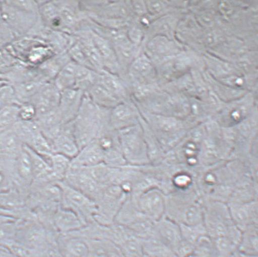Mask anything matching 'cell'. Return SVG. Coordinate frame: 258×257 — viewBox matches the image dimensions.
Here are the masks:
<instances>
[{
    "mask_svg": "<svg viewBox=\"0 0 258 257\" xmlns=\"http://www.w3.org/2000/svg\"><path fill=\"white\" fill-rule=\"evenodd\" d=\"M165 202L159 191L150 190L139 195L136 206L145 217L158 221L165 211Z\"/></svg>",
    "mask_w": 258,
    "mask_h": 257,
    "instance_id": "52a82bcc",
    "label": "cell"
},
{
    "mask_svg": "<svg viewBox=\"0 0 258 257\" xmlns=\"http://www.w3.org/2000/svg\"><path fill=\"white\" fill-rule=\"evenodd\" d=\"M36 116V110L31 103H23L19 105V120L29 122V121L35 120Z\"/></svg>",
    "mask_w": 258,
    "mask_h": 257,
    "instance_id": "1f68e13d",
    "label": "cell"
},
{
    "mask_svg": "<svg viewBox=\"0 0 258 257\" xmlns=\"http://www.w3.org/2000/svg\"><path fill=\"white\" fill-rule=\"evenodd\" d=\"M183 240L195 245L200 239L207 235V230L203 223L196 225H179Z\"/></svg>",
    "mask_w": 258,
    "mask_h": 257,
    "instance_id": "4316f807",
    "label": "cell"
},
{
    "mask_svg": "<svg viewBox=\"0 0 258 257\" xmlns=\"http://www.w3.org/2000/svg\"><path fill=\"white\" fill-rule=\"evenodd\" d=\"M57 183L62 193L61 206L75 212L85 224L93 220L97 212L96 202L63 180Z\"/></svg>",
    "mask_w": 258,
    "mask_h": 257,
    "instance_id": "7a4b0ae2",
    "label": "cell"
},
{
    "mask_svg": "<svg viewBox=\"0 0 258 257\" xmlns=\"http://www.w3.org/2000/svg\"><path fill=\"white\" fill-rule=\"evenodd\" d=\"M67 53L71 60L74 62V63L80 65V66L93 69L87 57H86L84 51H83L81 44H80L77 37L75 41L68 49Z\"/></svg>",
    "mask_w": 258,
    "mask_h": 257,
    "instance_id": "83f0119b",
    "label": "cell"
},
{
    "mask_svg": "<svg viewBox=\"0 0 258 257\" xmlns=\"http://www.w3.org/2000/svg\"><path fill=\"white\" fill-rule=\"evenodd\" d=\"M155 225V238L174 252L183 240L179 225L170 218H161Z\"/></svg>",
    "mask_w": 258,
    "mask_h": 257,
    "instance_id": "9c48e42d",
    "label": "cell"
},
{
    "mask_svg": "<svg viewBox=\"0 0 258 257\" xmlns=\"http://www.w3.org/2000/svg\"><path fill=\"white\" fill-rule=\"evenodd\" d=\"M79 66L80 65L70 60L61 68L53 79V82L59 90L61 91L67 89L75 88Z\"/></svg>",
    "mask_w": 258,
    "mask_h": 257,
    "instance_id": "44dd1931",
    "label": "cell"
},
{
    "mask_svg": "<svg viewBox=\"0 0 258 257\" xmlns=\"http://www.w3.org/2000/svg\"><path fill=\"white\" fill-rule=\"evenodd\" d=\"M71 159L60 153H54L47 159L53 174L58 182L63 180L69 169Z\"/></svg>",
    "mask_w": 258,
    "mask_h": 257,
    "instance_id": "cb8c5ba5",
    "label": "cell"
},
{
    "mask_svg": "<svg viewBox=\"0 0 258 257\" xmlns=\"http://www.w3.org/2000/svg\"><path fill=\"white\" fill-rule=\"evenodd\" d=\"M148 13L151 14H157L161 13L164 8V5L161 2L150 1L145 2Z\"/></svg>",
    "mask_w": 258,
    "mask_h": 257,
    "instance_id": "8d00e7d4",
    "label": "cell"
},
{
    "mask_svg": "<svg viewBox=\"0 0 258 257\" xmlns=\"http://www.w3.org/2000/svg\"><path fill=\"white\" fill-rule=\"evenodd\" d=\"M98 82L105 88L120 102H124L127 95L125 84L122 77L107 70H103L99 73Z\"/></svg>",
    "mask_w": 258,
    "mask_h": 257,
    "instance_id": "d6986e66",
    "label": "cell"
},
{
    "mask_svg": "<svg viewBox=\"0 0 258 257\" xmlns=\"http://www.w3.org/2000/svg\"><path fill=\"white\" fill-rule=\"evenodd\" d=\"M19 105H11L0 109V132L10 128L19 120Z\"/></svg>",
    "mask_w": 258,
    "mask_h": 257,
    "instance_id": "484cf974",
    "label": "cell"
},
{
    "mask_svg": "<svg viewBox=\"0 0 258 257\" xmlns=\"http://www.w3.org/2000/svg\"><path fill=\"white\" fill-rule=\"evenodd\" d=\"M85 93L77 88L67 89L60 91L58 111L64 125L75 119L84 99Z\"/></svg>",
    "mask_w": 258,
    "mask_h": 257,
    "instance_id": "ba28073f",
    "label": "cell"
},
{
    "mask_svg": "<svg viewBox=\"0 0 258 257\" xmlns=\"http://www.w3.org/2000/svg\"><path fill=\"white\" fill-rule=\"evenodd\" d=\"M73 163L81 167H91L103 162V153L96 139L80 149Z\"/></svg>",
    "mask_w": 258,
    "mask_h": 257,
    "instance_id": "2e32d148",
    "label": "cell"
},
{
    "mask_svg": "<svg viewBox=\"0 0 258 257\" xmlns=\"http://www.w3.org/2000/svg\"><path fill=\"white\" fill-rule=\"evenodd\" d=\"M0 257H18L6 248L0 247Z\"/></svg>",
    "mask_w": 258,
    "mask_h": 257,
    "instance_id": "74e56055",
    "label": "cell"
},
{
    "mask_svg": "<svg viewBox=\"0 0 258 257\" xmlns=\"http://www.w3.org/2000/svg\"><path fill=\"white\" fill-rule=\"evenodd\" d=\"M21 61L8 48H0V76L10 71Z\"/></svg>",
    "mask_w": 258,
    "mask_h": 257,
    "instance_id": "f1b7e54d",
    "label": "cell"
},
{
    "mask_svg": "<svg viewBox=\"0 0 258 257\" xmlns=\"http://www.w3.org/2000/svg\"><path fill=\"white\" fill-rule=\"evenodd\" d=\"M135 111L126 102L118 103L109 111L108 126L114 131L118 132L135 126Z\"/></svg>",
    "mask_w": 258,
    "mask_h": 257,
    "instance_id": "30bf717a",
    "label": "cell"
},
{
    "mask_svg": "<svg viewBox=\"0 0 258 257\" xmlns=\"http://www.w3.org/2000/svg\"><path fill=\"white\" fill-rule=\"evenodd\" d=\"M0 18L13 29L18 39L27 36L39 20L38 14L20 10L7 1H3Z\"/></svg>",
    "mask_w": 258,
    "mask_h": 257,
    "instance_id": "277c9868",
    "label": "cell"
},
{
    "mask_svg": "<svg viewBox=\"0 0 258 257\" xmlns=\"http://www.w3.org/2000/svg\"><path fill=\"white\" fill-rule=\"evenodd\" d=\"M109 111L98 107L85 94L78 114L72 122L74 137L79 149L96 139L101 130L108 125Z\"/></svg>",
    "mask_w": 258,
    "mask_h": 257,
    "instance_id": "6da1fadb",
    "label": "cell"
},
{
    "mask_svg": "<svg viewBox=\"0 0 258 257\" xmlns=\"http://www.w3.org/2000/svg\"><path fill=\"white\" fill-rule=\"evenodd\" d=\"M85 94L98 107L108 110H110L121 102L98 81L92 85Z\"/></svg>",
    "mask_w": 258,
    "mask_h": 257,
    "instance_id": "ffe728a7",
    "label": "cell"
},
{
    "mask_svg": "<svg viewBox=\"0 0 258 257\" xmlns=\"http://www.w3.org/2000/svg\"><path fill=\"white\" fill-rule=\"evenodd\" d=\"M126 35L130 41L135 45L138 46L142 42L144 33L142 29L137 26H132L129 27L127 25L126 29Z\"/></svg>",
    "mask_w": 258,
    "mask_h": 257,
    "instance_id": "836d02e7",
    "label": "cell"
},
{
    "mask_svg": "<svg viewBox=\"0 0 258 257\" xmlns=\"http://www.w3.org/2000/svg\"><path fill=\"white\" fill-rule=\"evenodd\" d=\"M110 43L113 47L118 64L122 72L135 60L138 46L130 41L126 30L121 32Z\"/></svg>",
    "mask_w": 258,
    "mask_h": 257,
    "instance_id": "8fae6325",
    "label": "cell"
},
{
    "mask_svg": "<svg viewBox=\"0 0 258 257\" xmlns=\"http://www.w3.org/2000/svg\"><path fill=\"white\" fill-rule=\"evenodd\" d=\"M11 187V176L10 174L0 172V193L10 190Z\"/></svg>",
    "mask_w": 258,
    "mask_h": 257,
    "instance_id": "d590c367",
    "label": "cell"
},
{
    "mask_svg": "<svg viewBox=\"0 0 258 257\" xmlns=\"http://www.w3.org/2000/svg\"><path fill=\"white\" fill-rule=\"evenodd\" d=\"M53 224L56 231L63 234L81 228L85 223L75 212L60 205L53 217Z\"/></svg>",
    "mask_w": 258,
    "mask_h": 257,
    "instance_id": "9a60e30c",
    "label": "cell"
},
{
    "mask_svg": "<svg viewBox=\"0 0 258 257\" xmlns=\"http://www.w3.org/2000/svg\"><path fill=\"white\" fill-rule=\"evenodd\" d=\"M17 39L13 29L2 20L0 22V48H7Z\"/></svg>",
    "mask_w": 258,
    "mask_h": 257,
    "instance_id": "4dcf8cb0",
    "label": "cell"
},
{
    "mask_svg": "<svg viewBox=\"0 0 258 257\" xmlns=\"http://www.w3.org/2000/svg\"><path fill=\"white\" fill-rule=\"evenodd\" d=\"M238 249L246 255L257 256L258 240L256 226L252 225L242 230Z\"/></svg>",
    "mask_w": 258,
    "mask_h": 257,
    "instance_id": "7402d4cb",
    "label": "cell"
},
{
    "mask_svg": "<svg viewBox=\"0 0 258 257\" xmlns=\"http://www.w3.org/2000/svg\"><path fill=\"white\" fill-rule=\"evenodd\" d=\"M14 104H19L16 94L13 85L10 82H6L0 87V109Z\"/></svg>",
    "mask_w": 258,
    "mask_h": 257,
    "instance_id": "f546056e",
    "label": "cell"
},
{
    "mask_svg": "<svg viewBox=\"0 0 258 257\" xmlns=\"http://www.w3.org/2000/svg\"><path fill=\"white\" fill-rule=\"evenodd\" d=\"M3 7V1H0V13H1Z\"/></svg>",
    "mask_w": 258,
    "mask_h": 257,
    "instance_id": "f35d334b",
    "label": "cell"
},
{
    "mask_svg": "<svg viewBox=\"0 0 258 257\" xmlns=\"http://www.w3.org/2000/svg\"><path fill=\"white\" fill-rule=\"evenodd\" d=\"M35 121L39 126L41 132L50 142L57 137L64 125L58 108L38 118Z\"/></svg>",
    "mask_w": 258,
    "mask_h": 257,
    "instance_id": "ac0fdd59",
    "label": "cell"
},
{
    "mask_svg": "<svg viewBox=\"0 0 258 257\" xmlns=\"http://www.w3.org/2000/svg\"><path fill=\"white\" fill-rule=\"evenodd\" d=\"M145 255L150 257H178L176 252L156 238L142 240Z\"/></svg>",
    "mask_w": 258,
    "mask_h": 257,
    "instance_id": "603a6c76",
    "label": "cell"
},
{
    "mask_svg": "<svg viewBox=\"0 0 258 257\" xmlns=\"http://www.w3.org/2000/svg\"><path fill=\"white\" fill-rule=\"evenodd\" d=\"M60 91L53 81H47L34 97L30 103L36 110V120L38 118L56 110L60 102Z\"/></svg>",
    "mask_w": 258,
    "mask_h": 257,
    "instance_id": "8992f818",
    "label": "cell"
},
{
    "mask_svg": "<svg viewBox=\"0 0 258 257\" xmlns=\"http://www.w3.org/2000/svg\"><path fill=\"white\" fill-rule=\"evenodd\" d=\"M121 153L126 161L143 163L147 161V149L136 126L117 132Z\"/></svg>",
    "mask_w": 258,
    "mask_h": 257,
    "instance_id": "5b68a950",
    "label": "cell"
},
{
    "mask_svg": "<svg viewBox=\"0 0 258 257\" xmlns=\"http://www.w3.org/2000/svg\"><path fill=\"white\" fill-rule=\"evenodd\" d=\"M55 153L72 159L79 152V147L74 137L72 122L65 124L57 137L52 141Z\"/></svg>",
    "mask_w": 258,
    "mask_h": 257,
    "instance_id": "7c38bea8",
    "label": "cell"
},
{
    "mask_svg": "<svg viewBox=\"0 0 258 257\" xmlns=\"http://www.w3.org/2000/svg\"><path fill=\"white\" fill-rule=\"evenodd\" d=\"M91 32L92 38L102 59L103 70L121 76V70L110 41L99 37L91 30Z\"/></svg>",
    "mask_w": 258,
    "mask_h": 257,
    "instance_id": "5bb4252c",
    "label": "cell"
},
{
    "mask_svg": "<svg viewBox=\"0 0 258 257\" xmlns=\"http://www.w3.org/2000/svg\"><path fill=\"white\" fill-rule=\"evenodd\" d=\"M24 144L18 134L15 125L0 132V152L16 159L22 152Z\"/></svg>",
    "mask_w": 258,
    "mask_h": 257,
    "instance_id": "e0dca14e",
    "label": "cell"
},
{
    "mask_svg": "<svg viewBox=\"0 0 258 257\" xmlns=\"http://www.w3.org/2000/svg\"><path fill=\"white\" fill-rule=\"evenodd\" d=\"M129 67V75L137 85L151 84V82L153 81L155 72L147 56H138Z\"/></svg>",
    "mask_w": 258,
    "mask_h": 257,
    "instance_id": "4fadbf2b",
    "label": "cell"
},
{
    "mask_svg": "<svg viewBox=\"0 0 258 257\" xmlns=\"http://www.w3.org/2000/svg\"><path fill=\"white\" fill-rule=\"evenodd\" d=\"M9 4L27 13L38 14L39 6L37 1H7Z\"/></svg>",
    "mask_w": 258,
    "mask_h": 257,
    "instance_id": "d6a6232c",
    "label": "cell"
},
{
    "mask_svg": "<svg viewBox=\"0 0 258 257\" xmlns=\"http://www.w3.org/2000/svg\"><path fill=\"white\" fill-rule=\"evenodd\" d=\"M183 257H219L208 235L204 236L195 245L194 250Z\"/></svg>",
    "mask_w": 258,
    "mask_h": 257,
    "instance_id": "d4e9b609",
    "label": "cell"
},
{
    "mask_svg": "<svg viewBox=\"0 0 258 257\" xmlns=\"http://www.w3.org/2000/svg\"><path fill=\"white\" fill-rule=\"evenodd\" d=\"M80 5L85 16L105 19L127 20L131 12L128 2L121 1H84Z\"/></svg>",
    "mask_w": 258,
    "mask_h": 257,
    "instance_id": "3957f363",
    "label": "cell"
},
{
    "mask_svg": "<svg viewBox=\"0 0 258 257\" xmlns=\"http://www.w3.org/2000/svg\"><path fill=\"white\" fill-rule=\"evenodd\" d=\"M143 257H150V256L146 255H145V254H144V255Z\"/></svg>",
    "mask_w": 258,
    "mask_h": 257,
    "instance_id": "ab89813d",
    "label": "cell"
},
{
    "mask_svg": "<svg viewBox=\"0 0 258 257\" xmlns=\"http://www.w3.org/2000/svg\"><path fill=\"white\" fill-rule=\"evenodd\" d=\"M130 10L138 16L142 17L148 13L145 2L141 1H133L128 2Z\"/></svg>",
    "mask_w": 258,
    "mask_h": 257,
    "instance_id": "e575fe53",
    "label": "cell"
}]
</instances>
